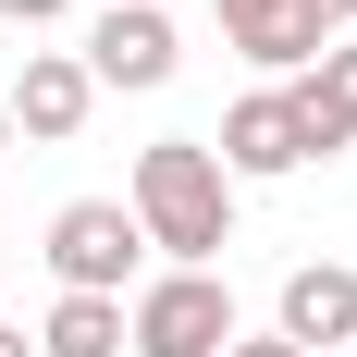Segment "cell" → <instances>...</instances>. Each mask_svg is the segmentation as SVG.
<instances>
[{"instance_id":"cell-12","label":"cell","mask_w":357,"mask_h":357,"mask_svg":"<svg viewBox=\"0 0 357 357\" xmlns=\"http://www.w3.org/2000/svg\"><path fill=\"white\" fill-rule=\"evenodd\" d=\"M296 25H308V50H333V37L357 25V0H296Z\"/></svg>"},{"instance_id":"cell-14","label":"cell","mask_w":357,"mask_h":357,"mask_svg":"<svg viewBox=\"0 0 357 357\" xmlns=\"http://www.w3.org/2000/svg\"><path fill=\"white\" fill-rule=\"evenodd\" d=\"M234 357H296V345H284V333H234Z\"/></svg>"},{"instance_id":"cell-7","label":"cell","mask_w":357,"mask_h":357,"mask_svg":"<svg viewBox=\"0 0 357 357\" xmlns=\"http://www.w3.org/2000/svg\"><path fill=\"white\" fill-rule=\"evenodd\" d=\"M222 173H296V111H284V86L222 111Z\"/></svg>"},{"instance_id":"cell-10","label":"cell","mask_w":357,"mask_h":357,"mask_svg":"<svg viewBox=\"0 0 357 357\" xmlns=\"http://www.w3.org/2000/svg\"><path fill=\"white\" fill-rule=\"evenodd\" d=\"M284 111H296V160H333V148H357V123H345V111L321 99V86H308V74L284 86Z\"/></svg>"},{"instance_id":"cell-11","label":"cell","mask_w":357,"mask_h":357,"mask_svg":"<svg viewBox=\"0 0 357 357\" xmlns=\"http://www.w3.org/2000/svg\"><path fill=\"white\" fill-rule=\"evenodd\" d=\"M308 86H321V99L357 123V50H321V74H308Z\"/></svg>"},{"instance_id":"cell-9","label":"cell","mask_w":357,"mask_h":357,"mask_svg":"<svg viewBox=\"0 0 357 357\" xmlns=\"http://www.w3.org/2000/svg\"><path fill=\"white\" fill-rule=\"evenodd\" d=\"M37 357H123V296H62Z\"/></svg>"},{"instance_id":"cell-6","label":"cell","mask_w":357,"mask_h":357,"mask_svg":"<svg viewBox=\"0 0 357 357\" xmlns=\"http://www.w3.org/2000/svg\"><path fill=\"white\" fill-rule=\"evenodd\" d=\"M284 345H296V357H321V345H357V271H333V259L284 271Z\"/></svg>"},{"instance_id":"cell-4","label":"cell","mask_w":357,"mask_h":357,"mask_svg":"<svg viewBox=\"0 0 357 357\" xmlns=\"http://www.w3.org/2000/svg\"><path fill=\"white\" fill-rule=\"evenodd\" d=\"M173 74V13L160 0H111L86 37V86H160Z\"/></svg>"},{"instance_id":"cell-1","label":"cell","mask_w":357,"mask_h":357,"mask_svg":"<svg viewBox=\"0 0 357 357\" xmlns=\"http://www.w3.org/2000/svg\"><path fill=\"white\" fill-rule=\"evenodd\" d=\"M136 234L173 271H210L222 247H234V173H222V148H197V136H160V148H136Z\"/></svg>"},{"instance_id":"cell-2","label":"cell","mask_w":357,"mask_h":357,"mask_svg":"<svg viewBox=\"0 0 357 357\" xmlns=\"http://www.w3.org/2000/svg\"><path fill=\"white\" fill-rule=\"evenodd\" d=\"M123 345L136 357H234V296H222V271H160V284L123 308Z\"/></svg>"},{"instance_id":"cell-16","label":"cell","mask_w":357,"mask_h":357,"mask_svg":"<svg viewBox=\"0 0 357 357\" xmlns=\"http://www.w3.org/2000/svg\"><path fill=\"white\" fill-rule=\"evenodd\" d=\"M0 148H13V99H0Z\"/></svg>"},{"instance_id":"cell-13","label":"cell","mask_w":357,"mask_h":357,"mask_svg":"<svg viewBox=\"0 0 357 357\" xmlns=\"http://www.w3.org/2000/svg\"><path fill=\"white\" fill-rule=\"evenodd\" d=\"M50 13H62V0H0V25H50Z\"/></svg>"},{"instance_id":"cell-8","label":"cell","mask_w":357,"mask_h":357,"mask_svg":"<svg viewBox=\"0 0 357 357\" xmlns=\"http://www.w3.org/2000/svg\"><path fill=\"white\" fill-rule=\"evenodd\" d=\"M210 13H222V37H234L247 62H271V74L321 62V50H308V25H296V0H210Z\"/></svg>"},{"instance_id":"cell-15","label":"cell","mask_w":357,"mask_h":357,"mask_svg":"<svg viewBox=\"0 0 357 357\" xmlns=\"http://www.w3.org/2000/svg\"><path fill=\"white\" fill-rule=\"evenodd\" d=\"M0 357H37V345H25V333H13V321H0Z\"/></svg>"},{"instance_id":"cell-5","label":"cell","mask_w":357,"mask_h":357,"mask_svg":"<svg viewBox=\"0 0 357 357\" xmlns=\"http://www.w3.org/2000/svg\"><path fill=\"white\" fill-rule=\"evenodd\" d=\"M0 99H13V136L62 148L74 123H86V99H99V86H86V62H74V50H25V74H13Z\"/></svg>"},{"instance_id":"cell-3","label":"cell","mask_w":357,"mask_h":357,"mask_svg":"<svg viewBox=\"0 0 357 357\" xmlns=\"http://www.w3.org/2000/svg\"><path fill=\"white\" fill-rule=\"evenodd\" d=\"M136 210L123 197H74L62 222H50V271H62V296H123V271H136Z\"/></svg>"}]
</instances>
